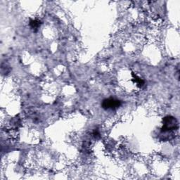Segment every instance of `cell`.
Listing matches in <instances>:
<instances>
[{
	"label": "cell",
	"mask_w": 180,
	"mask_h": 180,
	"mask_svg": "<svg viewBox=\"0 0 180 180\" xmlns=\"http://www.w3.org/2000/svg\"><path fill=\"white\" fill-rule=\"evenodd\" d=\"M120 105H121L120 101L113 98L105 99L102 103V106L104 109H116Z\"/></svg>",
	"instance_id": "cell-1"
},
{
	"label": "cell",
	"mask_w": 180,
	"mask_h": 180,
	"mask_svg": "<svg viewBox=\"0 0 180 180\" xmlns=\"http://www.w3.org/2000/svg\"><path fill=\"white\" fill-rule=\"evenodd\" d=\"M177 126V120L172 117H166L163 120V127L162 130L167 131V130H174Z\"/></svg>",
	"instance_id": "cell-2"
},
{
	"label": "cell",
	"mask_w": 180,
	"mask_h": 180,
	"mask_svg": "<svg viewBox=\"0 0 180 180\" xmlns=\"http://www.w3.org/2000/svg\"><path fill=\"white\" fill-rule=\"evenodd\" d=\"M40 22L37 21V20H30V26L33 29H38L39 28V25H40Z\"/></svg>",
	"instance_id": "cell-3"
},
{
	"label": "cell",
	"mask_w": 180,
	"mask_h": 180,
	"mask_svg": "<svg viewBox=\"0 0 180 180\" xmlns=\"http://www.w3.org/2000/svg\"><path fill=\"white\" fill-rule=\"evenodd\" d=\"M133 76H134V82L137 84V85L139 86V87H142V86L144 85V81H143L142 79L138 78L137 75H134V74H133Z\"/></svg>",
	"instance_id": "cell-4"
}]
</instances>
